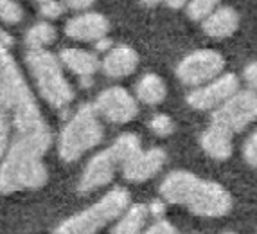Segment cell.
Here are the masks:
<instances>
[{
    "instance_id": "cell-34",
    "label": "cell",
    "mask_w": 257,
    "mask_h": 234,
    "mask_svg": "<svg viewBox=\"0 0 257 234\" xmlns=\"http://www.w3.org/2000/svg\"><path fill=\"white\" fill-rule=\"evenodd\" d=\"M108 47H110V40H106V38L99 40V43H97V49H99V51H106Z\"/></svg>"
},
{
    "instance_id": "cell-22",
    "label": "cell",
    "mask_w": 257,
    "mask_h": 234,
    "mask_svg": "<svg viewBox=\"0 0 257 234\" xmlns=\"http://www.w3.org/2000/svg\"><path fill=\"white\" fill-rule=\"evenodd\" d=\"M56 38V31L49 24H36L33 29L27 33V45L31 49H43L45 45L52 43Z\"/></svg>"
},
{
    "instance_id": "cell-3",
    "label": "cell",
    "mask_w": 257,
    "mask_h": 234,
    "mask_svg": "<svg viewBox=\"0 0 257 234\" xmlns=\"http://www.w3.org/2000/svg\"><path fill=\"white\" fill-rule=\"evenodd\" d=\"M103 124L94 105H83L65 124L60 137V157L65 162L77 161L103 140Z\"/></svg>"
},
{
    "instance_id": "cell-38",
    "label": "cell",
    "mask_w": 257,
    "mask_h": 234,
    "mask_svg": "<svg viewBox=\"0 0 257 234\" xmlns=\"http://www.w3.org/2000/svg\"><path fill=\"white\" fill-rule=\"evenodd\" d=\"M40 4H45V2H49V0H38Z\"/></svg>"
},
{
    "instance_id": "cell-16",
    "label": "cell",
    "mask_w": 257,
    "mask_h": 234,
    "mask_svg": "<svg viewBox=\"0 0 257 234\" xmlns=\"http://www.w3.org/2000/svg\"><path fill=\"white\" fill-rule=\"evenodd\" d=\"M11 132H13V103H11V90L4 72L0 70V161L11 144Z\"/></svg>"
},
{
    "instance_id": "cell-7",
    "label": "cell",
    "mask_w": 257,
    "mask_h": 234,
    "mask_svg": "<svg viewBox=\"0 0 257 234\" xmlns=\"http://www.w3.org/2000/svg\"><path fill=\"white\" fill-rule=\"evenodd\" d=\"M187 207L191 213L198 214V216H225L232 209V196L221 184L200 179L193 195L189 198Z\"/></svg>"
},
{
    "instance_id": "cell-24",
    "label": "cell",
    "mask_w": 257,
    "mask_h": 234,
    "mask_svg": "<svg viewBox=\"0 0 257 234\" xmlns=\"http://www.w3.org/2000/svg\"><path fill=\"white\" fill-rule=\"evenodd\" d=\"M22 8L13 0H0V20L6 24H18L22 20Z\"/></svg>"
},
{
    "instance_id": "cell-20",
    "label": "cell",
    "mask_w": 257,
    "mask_h": 234,
    "mask_svg": "<svg viewBox=\"0 0 257 234\" xmlns=\"http://www.w3.org/2000/svg\"><path fill=\"white\" fill-rule=\"evenodd\" d=\"M148 211L150 209L142 204H135L122 214L115 227H113V234H139L141 229L146 223Z\"/></svg>"
},
{
    "instance_id": "cell-6",
    "label": "cell",
    "mask_w": 257,
    "mask_h": 234,
    "mask_svg": "<svg viewBox=\"0 0 257 234\" xmlns=\"http://www.w3.org/2000/svg\"><path fill=\"white\" fill-rule=\"evenodd\" d=\"M223 68H225V60L219 52L212 49H202L185 56L176 67V76L184 85L198 89L216 80Z\"/></svg>"
},
{
    "instance_id": "cell-4",
    "label": "cell",
    "mask_w": 257,
    "mask_h": 234,
    "mask_svg": "<svg viewBox=\"0 0 257 234\" xmlns=\"http://www.w3.org/2000/svg\"><path fill=\"white\" fill-rule=\"evenodd\" d=\"M130 205V193L122 187L111 189L97 204L85 209L83 213L65 220L56 234H95L101 227L119 218Z\"/></svg>"
},
{
    "instance_id": "cell-25",
    "label": "cell",
    "mask_w": 257,
    "mask_h": 234,
    "mask_svg": "<svg viewBox=\"0 0 257 234\" xmlns=\"http://www.w3.org/2000/svg\"><path fill=\"white\" fill-rule=\"evenodd\" d=\"M150 128L153 130L155 133H157V135L166 137V135H171V133L175 132V123H173V119L169 117V115L159 114V115H155L153 119H151Z\"/></svg>"
},
{
    "instance_id": "cell-1",
    "label": "cell",
    "mask_w": 257,
    "mask_h": 234,
    "mask_svg": "<svg viewBox=\"0 0 257 234\" xmlns=\"http://www.w3.org/2000/svg\"><path fill=\"white\" fill-rule=\"evenodd\" d=\"M51 146V133L15 137L0 161V191L15 193L20 189H38L47 182L43 153Z\"/></svg>"
},
{
    "instance_id": "cell-8",
    "label": "cell",
    "mask_w": 257,
    "mask_h": 234,
    "mask_svg": "<svg viewBox=\"0 0 257 234\" xmlns=\"http://www.w3.org/2000/svg\"><path fill=\"white\" fill-rule=\"evenodd\" d=\"M237 90H239V81L236 74H223L209 81L207 85L194 89L187 96V103L194 110H212L221 107Z\"/></svg>"
},
{
    "instance_id": "cell-37",
    "label": "cell",
    "mask_w": 257,
    "mask_h": 234,
    "mask_svg": "<svg viewBox=\"0 0 257 234\" xmlns=\"http://www.w3.org/2000/svg\"><path fill=\"white\" fill-rule=\"evenodd\" d=\"M144 234H155V229L151 227V229H148V232H144Z\"/></svg>"
},
{
    "instance_id": "cell-36",
    "label": "cell",
    "mask_w": 257,
    "mask_h": 234,
    "mask_svg": "<svg viewBox=\"0 0 257 234\" xmlns=\"http://www.w3.org/2000/svg\"><path fill=\"white\" fill-rule=\"evenodd\" d=\"M160 2H164V0H142V4H146V6H157V4H160Z\"/></svg>"
},
{
    "instance_id": "cell-21",
    "label": "cell",
    "mask_w": 257,
    "mask_h": 234,
    "mask_svg": "<svg viewBox=\"0 0 257 234\" xmlns=\"http://www.w3.org/2000/svg\"><path fill=\"white\" fill-rule=\"evenodd\" d=\"M110 153L113 155V159L117 161L119 166H122L124 162H128L132 157L141 151V139L137 135H133V133H122L119 139L110 146Z\"/></svg>"
},
{
    "instance_id": "cell-35",
    "label": "cell",
    "mask_w": 257,
    "mask_h": 234,
    "mask_svg": "<svg viewBox=\"0 0 257 234\" xmlns=\"http://www.w3.org/2000/svg\"><path fill=\"white\" fill-rule=\"evenodd\" d=\"M0 42H2V43L11 42V36H9V34L6 33V31H2V29H0Z\"/></svg>"
},
{
    "instance_id": "cell-30",
    "label": "cell",
    "mask_w": 257,
    "mask_h": 234,
    "mask_svg": "<svg viewBox=\"0 0 257 234\" xmlns=\"http://www.w3.org/2000/svg\"><path fill=\"white\" fill-rule=\"evenodd\" d=\"M153 229H155V234H180L169 221H159V223L153 225Z\"/></svg>"
},
{
    "instance_id": "cell-39",
    "label": "cell",
    "mask_w": 257,
    "mask_h": 234,
    "mask_svg": "<svg viewBox=\"0 0 257 234\" xmlns=\"http://www.w3.org/2000/svg\"><path fill=\"white\" fill-rule=\"evenodd\" d=\"M225 234H234V232H225Z\"/></svg>"
},
{
    "instance_id": "cell-32",
    "label": "cell",
    "mask_w": 257,
    "mask_h": 234,
    "mask_svg": "<svg viewBox=\"0 0 257 234\" xmlns=\"http://www.w3.org/2000/svg\"><path fill=\"white\" fill-rule=\"evenodd\" d=\"M169 8H173V9H180V8H184L185 4H187V0H164Z\"/></svg>"
},
{
    "instance_id": "cell-2",
    "label": "cell",
    "mask_w": 257,
    "mask_h": 234,
    "mask_svg": "<svg viewBox=\"0 0 257 234\" xmlns=\"http://www.w3.org/2000/svg\"><path fill=\"white\" fill-rule=\"evenodd\" d=\"M27 65L43 99H47L49 105L58 110L69 107L74 99V90L61 70L60 60L45 49H31L27 54Z\"/></svg>"
},
{
    "instance_id": "cell-28",
    "label": "cell",
    "mask_w": 257,
    "mask_h": 234,
    "mask_svg": "<svg viewBox=\"0 0 257 234\" xmlns=\"http://www.w3.org/2000/svg\"><path fill=\"white\" fill-rule=\"evenodd\" d=\"M244 80H246V83H248L252 89L257 90V61H253V63L244 67Z\"/></svg>"
},
{
    "instance_id": "cell-19",
    "label": "cell",
    "mask_w": 257,
    "mask_h": 234,
    "mask_svg": "<svg viewBox=\"0 0 257 234\" xmlns=\"http://www.w3.org/2000/svg\"><path fill=\"white\" fill-rule=\"evenodd\" d=\"M166 83L160 76L150 72L137 83V98L146 105H159L166 99Z\"/></svg>"
},
{
    "instance_id": "cell-33",
    "label": "cell",
    "mask_w": 257,
    "mask_h": 234,
    "mask_svg": "<svg viewBox=\"0 0 257 234\" xmlns=\"http://www.w3.org/2000/svg\"><path fill=\"white\" fill-rule=\"evenodd\" d=\"M151 213L153 214H162L164 213V204L162 202H155V204H151Z\"/></svg>"
},
{
    "instance_id": "cell-9",
    "label": "cell",
    "mask_w": 257,
    "mask_h": 234,
    "mask_svg": "<svg viewBox=\"0 0 257 234\" xmlns=\"http://www.w3.org/2000/svg\"><path fill=\"white\" fill-rule=\"evenodd\" d=\"M94 108L99 115H103L108 121L117 124L130 123L132 119H135L139 112L137 101L122 87H111L99 94Z\"/></svg>"
},
{
    "instance_id": "cell-11",
    "label": "cell",
    "mask_w": 257,
    "mask_h": 234,
    "mask_svg": "<svg viewBox=\"0 0 257 234\" xmlns=\"http://www.w3.org/2000/svg\"><path fill=\"white\" fill-rule=\"evenodd\" d=\"M166 162V151L160 148H151L148 151H139L135 157L122 164V175L130 182H144L162 170Z\"/></svg>"
},
{
    "instance_id": "cell-15",
    "label": "cell",
    "mask_w": 257,
    "mask_h": 234,
    "mask_svg": "<svg viewBox=\"0 0 257 234\" xmlns=\"http://www.w3.org/2000/svg\"><path fill=\"white\" fill-rule=\"evenodd\" d=\"M60 60L69 70H72L76 76L81 77L83 83H88L99 68L97 56L83 51V49H65V51H61Z\"/></svg>"
},
{
    "instance_id": "cell-26",
    "label": "cell",
    "mask_w": 257,
    "mask_h": 234,
    "mask_svg": "<svg viewBox=\"0 0 257 234\" xmlns=\"http://www.w3.org/2000/svg\"><path fill=\"white\" fill-rule=\"evenodd\" d=\"M243 157L248 166L257 168V130L246 140V144H244L243 149Z\"/></svg>"
},
{
    "instance_id": "cell-23",
    "label": "cell",
    "mask_w": 257,
    "mask_h": 234,
    "mask_svg": "<svg viewBox=\"0 0 257 234\" xmlns=\"http://www.w3.org/2000/svg\"><path fill=\"white\" fill-rule=\"evenodd\" d=\"M219 0H189L187 17L191 20H205L212 11H216Z\"/></svg>"
},
{
    "instance_id": "cell-10",
    "label": "cell",
    "mask_w": 257,
    "mask_h": 234,
    "mask_svg": "<svg viewBox=\"0 0 257 234\" xmlns=\"http://www.w3.org/2000/svg\"><path fill=\"white\" fill-rule=\"evenodd\" d=\"M117 166L119 164L113 159V155L110 153V149H104V151L97 153L86 164L85 171H83L81 180H79V191L90 193L110 184L113 175H115Z\"/></svg>"
},
{
    "instance_id": "cell-14",
    "label": "cell",
    "mask_w": 257,
    "mask_h": 234,
    "mask_svg": "<svg viewBox=\"0 0 257 234\" xmlns=\"http://www.w3.org/2000/svg\"><path fill=\"white\" fill-rule=\"evenodd\" d=\"M139 65V56L128 45L113 47L106 52L103 60V70L110 77H124L135 72Z\"/></svg>"
},
{
    "instance_id": "cell-27",
    "label": "cell",
    "mask_w": 257,
    "mask_h": 234,
    "mask_svg": "<svg viewBox=\"0 0 257 234\" xmlns=\"http://www.w3.org/2000/svg\"><path fill=\"white\" fill-rule=\"evenodd\" d=\"M61 11H63V6L58 2V0H49L45 4H42V13L47 18H56L60 17Z\"/></svg>"
},
{
    "instance_id": "cell-13",
    "label": "cell",
    "mask_w": 257,
    "mask_h": 234,
    "mask_svg": "<svg viewBox=\"0 0 257 234\" xmlns=\"http://www.w3.org/2000/svg\"><path fill=\"white\" fill-rule=\"evenodd\" d=\"M198 182H200V177H196L191 171H173L164 179L162 186H160V195L169 204L187 205Z\"/></svg>"
},
{
    "instance_id": "cell-31",
    "label": "cell",
    "mask_w": 257,
    "mask_h": 234,
    "mask_svg": "<svg viewBox=\"0 0 257 234\" xmlns=\"http://www.w3.org/2000/svg\"><path fill=\"white\" fill-rule=\"evenodd\" d=\"M11 56H9V52H8V49L4 47V43L0 42V70L6 67V65H9L11 63Z\"/></svg>"
},
{
    "instance_id": "cell-18",
    "label": "cell",
    "mask_w": 257,
    "mask_h": 234,
    "mask_svg": "<svg viewBox=\"0 0 257 234\" xmlns=\"http://www.w3.org/2000/svg\"><path fill=\"white\" fill-rule=\"evenodd\" d=\"M202 148L214 161H227L232 155V133L210 124L202 135Z\"/></svg>"
},
{
    "instance_id": "cell-12",
    "label": "cell",
    "mask_w": 257,
    "mask_h": 234,
    "mask_svg": "<svg viewBox=\"0 0 257 234\" xmlns=\"http://www.w3.org/2000/svg\"><path fill=\"white\" fill-rule=\"evenodd\" d=\"M65 33L79 42H99L108 33V20L99 13H83L67 22Z\"/></svg>"
},
{
    "instance_id": "cell-17",
    "label": "cell",
    "mask_w": 257,
    "mask_h": 234,
    "mask_svg": "<svg viewBox=\"0 0 257 234\" xmlns=\"http://www.w3.org/2000/svg\"><path fill=\"white\" fill-rule=\"evenodd\" d=\"M239 15L232 8H218L203 20V31L212 38H227L236 33Z\"/></svg>"
},
{
    "instance_id": "cell-5",
    "label": "cell",
    "mask_w": 257,
    "mask_h": 234,
    "mask_svg": "<svg viewBox=\"0 0 257 234\" xmlns=\"http://www.w3.org/2000/svg\"><path fill=\"white\" fill-rule=\"evenodd\" d=\"M257 119V94L253 90H237L230 99L212 114V124L230 133H239Z\"/></svg>"
},
{
    "instance_id": "cell-29",
    "label": "cell",
    "mask_w": 257,
    "mask_h": 234,
    "mask_svg": "<svg viewBox=\"0 0 257 234\" xmlns=\"http://www.w3.org/2000/svg\"><path fill=\"white\" fill-rule=\"evenodd\" d=\"M95 0H65V4L69 6L74 11H83V9H88Z\"/></svg>"
}]
</instances>
